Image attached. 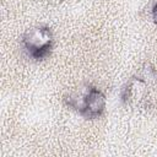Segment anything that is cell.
Listing matches in <instances>:
<instances>
[{"label": "cell", "instance_id": "6da1fadb", "mask_svg": "<svg viewBox=\"0 0 157 157\" xmlns=\"http://www.w3.org/2000/svg\"><path fill=\"white\" fill-rule=\"evenodd\" d=\"M66 104L87 119L99 118L105 109V97L96 87L80 88L65 98Z\"/></svg>", "mask_w": 157, "mask_h": 157}, {"label": "cell", "instance_id": "7a4b0ae2", "mask_svg": "<svg viewBox=\"0 0 157 157\" xmlns=\"http://www.w3.org/2000/svg\"><path fill=\"white\" fill-rule=\"evenodd\" d=\"M22 44L31 58L40 60L50 54L53 47V33L47 26H38L28 29L22 39Z\"/></svg>", "mask_w": 157, "mask_h": 157}, {"label": "cell", "instance_id": "3957f363", "mask_svg": "<svg viewBox=\"0 0 157 157\" xmlns=\"http://www.w3.org/2000/svg\"><path fill=\"white\" fill-rule=\"evenodd\" d=\"M152 18H153V22L157 25V2L152 7Z\"/></svg>", "mask_w": 157, "mask_h": 157}]
</instances>
